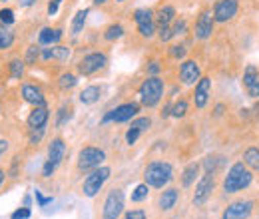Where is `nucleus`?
<instances>
[{
	"label": "nucleus",
	"instance_id": "f257e3e1",
	"mask_svg": "<svg viewBox=\"0 0 259 219\" xmlns=\"http://www.w3.org/2000/svg\"><path fill=\"white\" fill-rule=\"evenodd\" d=\"M251 182H253L251 169H249L243 161H235V163L229 167L227 176L224 178V191H226L227 195L237 193V191H241V189L249 188Z\"/></svg>",
	"mask_w": 259,
	"mask_h": 219
},
{
	"label": "nucleus",
	"instance_id": "f03ea898",
	"mask_svg": "<svg viewBox=\"0 0 259 219\" xmlns=\"http://www.w3.org/2000/svg\"><path fill=\"white\" fill-rule=\"evenodd\" d=\"M171 178H174V169L167 161H152L144 169V182L150 188L162 189L163 186H167L171 182Z\"/></svg>",
	"mask_w": 259,
	"mask_h": 219
},
{
	"label": "nucleus",
	"instance_id": "7ed1b4c3",
	"mask_svg": "<svg viewBox=\"0 0 259 219\" xmlns=\"http://www.w3.org/2000/svg\"><path fill=\"white\" fill-rule=\"evenodd\" d=\"M163 96V80L158 76H150L140 86V102L146 108H154Z\"/></svg>",
	"mask_w": 259,
	"mask_h": 219
},
{
	"label": "nucleus",
	"instance_id": "20e7f679",
	"mask_svg": "<svg viewBox=\"0 0 259 219\" xmlns=\"http://www.w3.org/2000/svg\"><path fill=\"white\" fill-rule=\"evenodd\" d=\"M110 173H112V169L106 167V165H100V167H96V169H92V173H90V176L84 180V184H82L84 195H86V197H94V195H98V191L104 188V184L108 182Z\"/></svg>",
	"mask_w": 259,
	"mask_h": 219
},
{
	"label": "nucleus",
	"instance_id": "39448f33",
	"mask_svg": "<svg viewBox=\"0 0 259 219\" xmlns=\"http://www.w3.org/2000/svg\"><path fill=\"white\" fill-rule=\"evenodd\" d=\"M106 159V154L104 150L100 148H94V146H88L84 148L80 154H78V169L80 171H90V169H96L104 163Z\"/></svg>",
	"mask_w": 259,
	"mask_h": 219
},
{
	"label": "nucleus",
	"instance_id": "423d86ee",
	"mask_svg": "<svg viewBox=\"0 0 259 219\" xmlns=\"http://www.w3.org/2000/svg\"><path fill=\"white\" fill-rule=\"evenodd\" d=\"M124 211V191L122 189H112L104 201L102 219H118Z\"/></svg>",
	"mask_w": 259,
	"mask_h": 219
},
{
	"label": "nucleus",
	"instance_id": "0eeeda50",
	"mask_svg": "<svg viewBox=\"0 0 259 219\" xmlns=\"http://www.w3.org/2000/svg\"><path fill=\"white\" fill-rule=\"evenodd\" d=\"M140 112V106L136 102H128V104H122L114 110H110L104 118H102V124H108V122H116V124H122V122H130L138 116Z\"/></svg>",
	"mask_w": 259,
	"mask_h": 219
},
{
	"label": "nucleus",
	"instance_id": "6e6552de",
	"mask_svg": "<svg viewBox=\"0 0 259 219\" xmlns=\"http://www.w3.org/2000/svg\"><path fill=\"white\" fill-rule=\"evenodd\" d=\"M106 64H108V56L104 52H90L78 62V72L82 76H92L102 68H106Z\"/></svg>",
	"mask_w": 259,
	"mask_h": 219
},
{
	"label": "nucleus",
	"instance_id": "1a4fd4ad",
	"mask_svg": "<svg viewBox=\"0 0 259 219\" xmlns=\"http://www.w3.org/2000/svg\"><path fill=\"white\" fill-rule=\"evenodd\" d=\"M134 22L138 26L140 34L144 38H152L154 32H156V16H154V10L150 8H140L134 12Z\"/></svg>",
	"mask_w": 259,
	"mask_h": 219
},
{
	"label": "nucleus",
	"instance_id": "9d476101",
	"mask_svg": "<svg viewBox=\"0 0 259 219\" xmlns=\"http://www.w3.org/2000/svg\"><path fill=\"white\" fill-rule=\"evenodd\" d=\"M213 189H215V173L213 171H205V176H201V180L195 186L194 205H203L211 197Z\"/></svg>",
	"mask_w": 259,
	"mask_h": 219
},
{
	"label": "nucleus",
	"instance_id": "9b49d317",
	"mask_svg": "<svg viewBox=\"0 0 259 219\" xmlns=\"http://www.w3.org/2000/svg\"><path fill=\"white\" fill-rule=\"evenodd\" d=\"M239 10V0H218L213 4V20L218 24H226L235 18Z\"/></svg>",
	"mask_w": 259,
	"mask_h": 219
},
{
	"label": "nucleus",
	"instance_id": "f8f14e48",
	"mask_svg": "<svg viewBox=\"0 0 259 219\" xmlns=\"http://www.w3.org/2000/svg\"><path fill=\"white\" fill-rule=\"evenodd\" d=\"M213 26H215V20H213V12L211 10H201L197 20H195L194 34L197 40H207L211 34H213Z\"/></svg>",
	"mask_w": 259,
	"mask_h": 219
},
{
	"label": "nucleus",
	"instance_id": "ddd939ff",
	"mask_svg": "<svg viewBox=\"0 0 259 219\" xmlns=\"http://www.w3.org/2000/svg\"><path fill=\"white\" fill-rule=\"evenodd\" d=\"M251 211H253V201L239 199V201H233L227 205L222 219H247L251 215Z\"/></svg>",
	"mask_w": 259,
	"mask_h": 219
},
{
	"label": "nucleus",
	"instance_id": "4468645a",
	"mask_svg": "<svg viewBox=\"0 0 259 219\" xmlns=\"http://www.w3.org/2000/svg\"><path fill=\"white\" fill-rule=\"evenodd\" d=\"M209 96H211V78L203 76L199 78V82L195 84V92H194V104L197 110L205 108V104L209 102Z\"/></svg>",
	"mask_w": 259,
	"mask_h": 219
},
{
	"label": "nucleus",
	"instance_id": "2eb2a0df",
	"mask_svg": "<svg viewBox=\"0 0 259 219\" xmlns=\"http://www.w3.org/2000/svg\"><path fill=\"white\" fill-rule=\"evenodd\" d=\"M199 78H201V72H199V66L195 60H186V62L182 64V68H180V80H182V84H186V86H194L199 82Z\"/></svg>",
	"mask_w": 259,
	"mask_h": 219
},
{
	"label": "nucleus",
	"instance_id": "dca6fc26",
	"mask_svg": "<svg viewBox=\"0 0 259 219\" xmlns=\"http://www.w3.org/2000/svg\"><path fill=\"white\" fill-rule=\"evenodd\" d=\"M243 88L249 98H259V70L255 66H247L243 72Z\"/></svg>",
	"mask_w": 259,
	"mask_h": 219
},
{
	"label": "nucleus",
	"instance_id": "f3484780",
	"mask_svg": "<svg viewBox=\"0 0 259 219\" xmlns=\"http://www.w3.org/2000/svg\"><path fill=\"white\" fill-rule=\"evenodd\" d=\"M48 122V108L46 104H40V106H34V110L28 116V125L30 129H36V127H44Z\"/></svg>",
	"mask_w": 259,
	"mask_h": 219
},
{
	"label": "nucleus",
	"instance_id": "a211bd4d",
	"mask_svg": "<svg viewBox=\"0 0 259 219\" xmlns=\"http://www.w3.org/2000/svg\"><path fill=\"white\" fill-rule=\"evenodd\" d=\"M42 60H58V62H66L70 58V48L68 46H52V48H44L40 54Z\"/></svg>",
	"mask_w": 259,
	"mask_h": 219
},
{
	"label": "nucleus",
	"instance_id": "6ab92c4d",
	"mask_svg": "<svg viewBox=\"0 0 259 219\" xmlns=\"http://www.w3.org/2000/svg\"><path fill=\"white\" fill-rule=\"evenodd\" d=\"M64 154H66L64 140H62V138H54V140L50 142V146H48V159L58 165V163L64 159Z\"/></svg>",
	"mask_w": 259,
	"mask_h": 219
},
{
	"label": "nucleus",
	"instance_id": "aec40b11",
	"mask_svg": "<svg viewBox=\"0 0 259 219\" xmlns=\"http://www.w3.org/2000/svg\"><path fill=\"white\" fill-rule=\"evenodd\" d=\"M22 98H24V102H28V104H32V106L46 104L42 90H40L38 86H34V84H24V86H22Z\"/></svg>",
	"mask_w": 259,
	"mask_h": 219
},
{
	"label": "nucleus",
	"instance_id": "412c9836",
	"mask_svg": "<svg viewBox=\"0 0 259 219\" xmlns=\"http://www.w3.org/2000/svg\"><path fill=\"white\" fill-rule=\"evenodd\" d=\"M62 38V30L60 28H42L38 34V42L42 46H52V44H58Z\"/></svg>",
	"mask_w": 259,
	"mask_h": 219
},
{
	"label": "nucleus",
	"instance_id": "4be33fe9",
	"mask_svg": "<svg viewBox=\"0 0 259 219\" xmlns=\"http://www.w3.org/2000/svg\"><path fill=\"white\" fill-rule=\"evenodd\" d=\"M174 18H176V8L171 4H163V6H160V10L156 12V22H158L160 28L162 26H169L174 22Z\"/></svg>",
	"mask_w": 259,
	"mask_h": 219
},
{
	"label": "nucleus",
	"instance_id": "5701e85b",
	"mask_svg": "<svg viewBox=\"0 0 259 219\" xmlns=\"http://www.w3.org/2000/svg\"><path fill=\"white\" fill-rule=\"evenodd\" d=\"M178 189L176 188H167L165 191H162V195H160V199H158V203H160V209L163 211H169L174 205H176V201H178Z\"/></svg>",
	"mask_w": 259,
	"mask_h": 219
},
{
	"label": "nucleus",
	"instance_id": "b1692460",
	"mask_svg": "<svg viewBox=\"0 0 259 219\" xmlns=\"http://www.w3.org/2000/svg\"><path fill=\"white\" fill-rule=\"evenodd\" d=\"M100 94H102L100 86H88V88H84V90L80 92V102L86 104V106L96 104L98 100H100Z\"/></svg>",
	"mask_w": 259,
	"mask_h": 219
},
{
	"label": "nucleus",
	"instance_id": "393cba45",
	"mask_svg": "<svg viewBox=\"0 0 259 219\" xmlns=\"http://www.w3.org/2000/svg\"><path fill=\"white\" fill-rule=\"evenodd\" d=\"M243 163L251 171H259V148H247L243 152Z\"/></svg>",
	"mask_w": 259,
	"mask_h": 219
},
{
	"label": "nucleus",
	"instance_id": "a878e982",
	"mask_svg": "<svg viewBox=\"0 0 259 219\" xmlns=\"http://www.w3.org/2000/svg\"><path fill=\"white\" fill-rule=\"evenodd\" d=\"M197 173H199V163H197V161H192V163L186 167L184 176H182V186H184V188H190L195 182Z\"/></svg>",
	"mask_w": 259,
	"mask_h": 219
},
{
	"label": "nucleus",
	"instance_id": "bb28decb",
	"mask_svg": "<svg viewBox=\"0 0 259 219\" xmlns=\"http://www.w3.org/2000/svg\"><path fill=\"white\" fill-rule=\"evenodd\" d=\"M88 14H90V10H88V8H84V10H80V12L74 16V20H72V28H70V32H72L74 36L82 32L84 24H86V20H88Z\"/></svg>",
	"mask_w": 259,
	"mask_h": 219
},
{
	"label": "nucleus",
	"instance_id": "cd10ccee",
	"mask_svg": "<svg viewBox=\"0 0 259 219\" xmlns=\"http://www.w3.org/2000/svg\"><path fill=\"white\" fill-rule=\"evenodd\" d=\"M124 36V28L120 26V24H112V26H108L106 32H104V38L108 40V42H114V40H118V38H122Z\"/></svg>",
	"mask_w": 259,
	"mask_h": 219
},
{
	"label": "nucleus",
	"instance_id": "c85d7f7f",
	"mask_svg": "<svg viewBox=\"0 0 259 219\" xmlns=\"http://www.w3.org/2000/svg\"><path fill=\"white\" fill-rule=\"evenodd\" d=\"M148 193H150V186L148 184H140V186H136L134 193H132V201L140 203V201H144L148 197Z\"/></svg>",
	"mask_w": 259,
	"mask_h": 219
},
{
	"label": "nucleus",
	"instance_id": "c756f323",
	"mask_svg": "<svg viewBox=\"0 0 259 219\" xmlns=\"http://www.w3.org/2000/svg\"><path fill=\"white\" fill-rule=\"evenodd\" d=\"M24 66H26V62L24 60H12L10 62V76L14 78V80H18V78H22V74H24Z\"/></svg>",
	"mask_w": 259,
	"mask_h": 219
},
{
	"label": "nucleus",
	"instance_id": "7c9ffc66",
	"mask_svg": "<svg viewBox=\"0 0 259 219\" xmlns=\"http://www.w3.org/2000/svg\"><path fill=\"white\" fill-rule=\"evenodd\" d=\"M186 114H188V102L186 100H180L171 106V116L174 118H184Z\"/></svg>",
	"mask_w": 259,
	"mask_h": 219
},
{
	"label": "nucleus",
	"instance_id": "2f4dec72",
	"mask_svg": "<svg viewBox=\"0 0 259 219\" xmlns=\"http://www.w3.org/2000/svg\"><path fill=\"white\" fill-rule=\"evenodd\" d=\"M72 106L68 104V106H62L60 108V112H58V120H56V125H64L70 122V118H72Z\"/></svg>",
	"mask_w": 259,
	"mask_h": 219
},
{
	"label": "nucleus",
	"instance_id": "473e14b6",
	"mask_svg": "<svg viewBox=\"0 0 259 219\" xmlns=\"http://www.w3.org/2000/svg\"><path fill=\"white\" fill-rule=\"evenodd\" d=\"M12 42H14V34H12V32L0 30V50L10 48V46H12Z\"/></svg>",
	"mask_w": 259,
	"mask_h": 219
},
{
	"label": "nucleus",
	"instance_id": "72a5a7b5",
	"mask_svg": "<svg viewBox=\"0 0 259 219\" xmlns=\"http://www.w3.org/2000/svg\"><path fill=\"white\" fill-rule=\"evenodd\" d=\"M76 82H78V80H76V76H74V74H62V76H60V88H62V90H70V88H74V86H76Z\"/></svg>",
	"mask_w": 259,
	"mask_h": 219
},
{
	"label": "nucleus",
	"instance_id": "f704fd0d",
	"mask_svg": "<svg viewBox=\"0 0 259 219\" xmlns=\"http://www.w3.org/2000/svg\"><path fill=\"white\" fill-rule=\"evenodd\" d=\"M150 125H152V120H150V118H136L130 127H134V129H138V132H146V129H150Z\"/></svg>",
	"mask_w": 259,
	"mask_h": 219
},
{
	"label": "nucleus",
	"instance_id": "c9c22d12",
	"mask_svg": "<svg viewBox=\"0 0 259 219\" xmlns=\"http://www.w3.org/2000/svg\"><path fill=\"white\" fill-rule=\"evenodd\" d=\"M40 54H42V50L38 46H30L28 52H26V64H34L40 58Z\"/></svg>",
	"mask_w": 259,
	"mask_h": 219
},
{
	"label": "nucleus",
	"instance_id": "e433bc0d",
	"mask_svg": "<svg viewBox=\"0 0 259 219\" xmlns=\"http://www.w3.org/2000/svg\"><path fill=\"white\" fill-rule=\"evenodd\" d=\"M186 30H188V22H186L184 18L176 20V22H174V26H171V32H174V36H180V34H184Z\"/></svg>",
	"mask_w": 259,
	"mask_h": 219
},
{
	"label": "nucleus",
	"instance_id": "4c0bfd02",
	"mask_svg": "<svg viewBox=\"0 0 259 219\" xmlns=\"http://www.w3.org/2000/svg\"><path fill=\"white\" fill-rule=\"evenodd\" d=\"M169 54H171V58L180 60V58H184V56H186V46L176 44V46H171V48H169Z\"/></svg>",
	"mask_w": 259,
	"mask_h": 219
},
{
	"label": "nucleus",
	"instance_id": "58836bf2",
	"mask_svg": "<svg viewBox=\"0 0 259 219\" xmlns=\"http://www.w3.org/2000/svg\"><path fill=\"white\" fill-rule=\"evenodd\" d=\"M0 22H2V24H12V22H14V12H12L10 8L0 10Z\"/></svg>",
	"mask_w": 259,
	"mask_h": 219
},
{
	"label": "nucleus",
	"instance_id": "ea45409f",
	"mask_svg": "<svg viewBox=\"0 0 259 219\" xmlns=\"http://www.w3.org/2000/svg\"><path fill=\"white\" fill-rule=\"evenodd\" d=\"M220 161H222V159H218L215 156H213V157L209 156L207 159H205V171H213V173H215V169H218Z\"/></svg>",
	"mask_w": 259,
	"mask_h": 219
},
{
	"label": "nucleus",
	"instance_id": "a19ab883",
	"mask_svg": "<svg viewBox=\"0 0 259 219\" xmlns=\"http://www.w3.org/2000/svg\"><path fill=\"white\" fill-rule=\"evenodd\" d=\"M54 169H56V163H52L50 159H46V163H44V167H42V176H44V178H50V176L54 173Z\"/></svg>",
	"mask_w": 259,
	"mask_h": 219
},
{
	"label": "nucleus",
	"instance_id": "79ce46f5",
	"mask_svg": "<svg viewBox=\"0 0 259 219\" xmlns=\"http://www.w3.org/2000/svg\"><path fill=\"white\" fill-rule=\"evenodd\" d=\"M171 38H174L171 26H162V28H160V40H162V42H167V40H171Z\"/></svg>",
	"mask_w": 259,
	"mask_h": 219
},
{
	"label": "nucleus",
	"instance_id": "37998d69",
	"mask_svg": "<svg viewBox=\"0 0 259 219\" xmlns=\"http://www.w3.org/2000/svg\"><path fill=\"white\" fill-rule=\"evenodd\" d=\"M140 134H142V132H138V129H134V127H130L128 132H126V142H128L130 146H132V144H136V140L140 138Z\"/></svg>",
	"mask_w": 259,
	"mask_h": 219
},
{
	"label": "nucleus",
	"instance_id": "c03bdc74",
	"mask_svg": "<svg viewBox=\"0 0 259 219\" xmlns=\"http://www.w3.org/2000/svg\"><path fill=\"white\" fill-rule=\"evenodd\" d=\"M46 127V125H44ZM44 127H36L32 129V136H30V144H38L40 140H42V136H44Z\"/></svg>",
	"mask_w": 259,
	"mask_h": 219
},
{
	"label": "nucleus",
	"instance_id": "a18cd8bd",
	"mask_svg": "<svg viewBox=\"0 0 259 219\" xmlns=\"http://www.w3.org/2000/svg\"><path fill=\"white\" fill-rule=\"evenodd\" d=\"M30 217V209L28 207H22V209H16L12 219H28Z\"/></svg>",
	"mask_w": 259,
	"mask_h": 219
},
{
	"label": "nucleus",
	"instance_id": "49530a36",
	"mask_svg": "<svg viewBox=\"0 0 259 219\" xmlns=\"http://www.w3.org/2000/svg\"><path fill=\"white\" fill-rule=\"evenodd\" d=\"M124 219H148V217H146V213L142 209H134V211H128Z\"/></svg>",
	"mask_w": 259,
	"mask_h": 219
},
{
	"label": "nucleus",
	"instance_id": "de8ad7c7",
	"mask_svg": "<svg viewBox=\"0 0 259 219\" xmlns=\"http://www.w3.org/2000/svg\"><path fill=\"white\" fill-rule=\"evenodd\" d=\"M36 199H38V205H40V207H44V205L52 203V197H44L40 191H36Z\"/></svg>",
	"mask_w": 259,
	"mask_h": 219
},
{
	"label": "nucleus",
	"instance_id": "09e8293b",
	"mask_svg": "<svg viewBox=\"0 0 259 219\" xmlns=\"http://www.w3.org/2000/svg\"><path fill=\"white\" fill-rule=\"evenodd\" d=\"M60 2H62V0H50V4H48V14H50V16H54V14L58 12Z\"/></svg>",
	"mask_w": 259,
	"mask_h": 219
},
{
	"label": "nucleus",
	"instance_id": "8fccbe9b",
	"mask_svg": "<svg viewBox=\"0 0 259 219\" xmlns=\"http://www.w3.org/2000/svg\"><path fill=\"white\" fill-rule=\"evenodd\" d=\"M6 150H8V140H2L0 138V157L6 154Z\"/></svg>",
	"mask_w": 259,
	"mask_h": 219
},
{
	"label": "nucleus",
	"instance_id": "3c124183",
	"mask_svg": "<svg viewBox=\"0 0 259 219\" xmlns=\"http://www.w3.org/2000/svg\"><path fill=\"white\" fill-rule=\"evenodd\" d=\"M158 70H160V66H158V64H156V62H154V64H152V66H150V72H152V74H156Z\"/></svg>",
	"mask_w": 259,
	"mask_h": 219
},
{
	"label": "nucleus",
	"instance_id": "603ef678",
	"mask_svg": "<svg viewBox=\"0 0 259 219\" xmlns=\"http://www.w3.org/2000/svg\"><path fill=\"white\" fill-rule=\"evenodd\" d=\"M2 182H4V171L0 169V186H2Z\"/></svg>",
	"mask_w": 259,
	"mask_h": 219
},
{
	"label": "nucleus",
	"instance_id": "864d4df0",
	"mask_svg": "<svg viewBox=\"0 0 259 219\" xmlns=\"http://www.w3.org/2000/svg\"><path fill=\"white\" fill-rule=\"evenodd\" d=\"M108 0H94V4H106Z\"/></svg>",
	"mask_w": 259,
	"mask_h": 219
},
{
	"label": "nucleus",
	"instance_id": "5fc2aeb1",
	"mask_svg": "<svg viewBox=\"0 0 259 219\" xmlns=\"http://www.w3.org/2000/svg\"><path fill=\"white\" fill-rule=\"evenodd\" d=\"M118 2H126V0H118Z\"/></svg>",
	"mask_w": 259,
	"mask_h": 219
}]
</instances>
